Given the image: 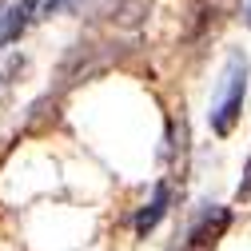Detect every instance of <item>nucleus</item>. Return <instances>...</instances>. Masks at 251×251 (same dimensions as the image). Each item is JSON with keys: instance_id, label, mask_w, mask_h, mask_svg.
I'll use <instances>...</instances> for the list:
<instances>
[{"instance_id": "1", "label": "nucleus", "mask_w": 251, "mask_h": 251, "mask_svg": "<svg viewBox=\"0 0 251 251\" xmlns=\"http://www.w3.org/2000/svg\"><path fill=\"white\" fill-rule=\"evenodd\" d=\"M247 80H251V64L239 48L227 52V64H224V76H219V88L211 96V112H207V124L215 136H231L235 124L243 116V96H247Z\"/></svg>"}, {"instance_id": "2", "label": "nucleus", "mask_w": 251, "mask_h": 251, "mask_svg": "<svg viewBox=\"0 0 251 251\" xmlns=\"http://www.w3.org/2000/svg\"><path fill=\"white\" fill-rule=\"evenodd\" d=\"M231 227V211L227 207H215V203H203L187 227V251H215V243L224 239V231Z\"/></svg>"}, {"instance_id": "3", "label": "nucleus", "mask_w": 251, "mask_h": 251, "mask_svg": "<svg viewBox=\"0 0 251 251\" xmlns=\"http://www.w3.org/2000/svg\"><path fill=\"white\" fill-rule=\"evenodd\" d=\"M168 207H172V183H168V179H160V183L151 187V200H148V203L136 211V219H132L136 235H140V239H148L155 227H160V219L168 215Z\"/></svg>"}, {"instance_id": "4", "label": "nucleus", "mask_w": 251, "mask_h": 251, "mask_svg": "<svg viewBox=\"0 0 251 251\" xmlns=\"http://www.w3.org/2000/svg\"><path fill=\"white\" fill-rule=\"evenodd\" d=\"M32 16H36L32 0H4V4H0V48L20 40L24 28L32 24Z\"/></svg>"}, {"instance_id": "5", "label": "nucleus", "mask_w": 251, "mask_h": 251, "mask_svg": "<svg viewBox=\"0 0 251 251\" xmlns=\"http://www.w3.org/2000/svg\"><path fill=\"white\" fill-rule=\"evenodd\" d=\"M148 12H151V0H120L112 20H116L120 28H128V32H132V28H140V24L148 20Z\"/></svg>"}, {"instance_id": "6", "label": "nucleus", "mask_w": 251, "mask_h": 251, "mask_svg": "<svg viewBox=\"0 0 251 251\" xmlns=\"http://www.w3.org/2000/svg\"><path fill=\"white\" fill-rule=\"evenodd\" d=\"M88 60H92V44H72V52L64 56V64H60V76H64L68 84H72V80H84Z\"/></svg>"}, {"instance_id": "7", "label": "nucleus", "mask_w": 251, "mask_h": 251, "mask_svg": "<svg viewBox=\"0 0 251 251\" xmlns=\"http://www.w3.org/2000/svg\"><path fill=\"white\" fill-rule=\"evenodd\" d=\"M80 8V0H44V12L56 16V12H76Z\"/></svg>"}, {"instance_id": "8", "label": "nucleus", "mask_w": 251, "mask_h": 251, "mask_svg": "<svg viewBox=\"0 0 251 251\" xmlns=\"http://www.w3.org/2000/svg\"><path fill=\"white\" fill-rule=\"evenodd\" d=\"M251 196V160H247V168H243V179H239V200H247Z\"/></svg>"}, {"instance_id": "9", "label": "nucleus", "mask_w": 251, "mask_h": 251, "mask_svg": "<svg viewBox=\"0 0 251 251\" xmlns=\"http://www.w3.org/2000/svg\"><path fill=\"white\" fill-rule=\"evenodd\" d=\"M247 24H251V0H247Z\"/></svg>"}]
</instances>
